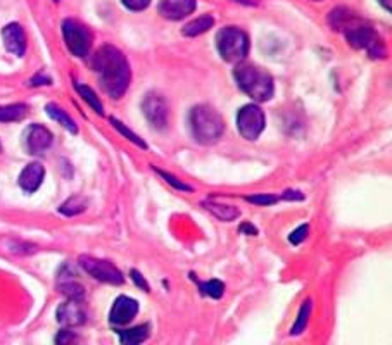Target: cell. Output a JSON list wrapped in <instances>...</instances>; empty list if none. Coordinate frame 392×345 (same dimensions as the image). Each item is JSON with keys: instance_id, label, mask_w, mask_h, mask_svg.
<instances>
[{"instance_id": "cell-1", "label": "cell", "mask_w": 392, "mask_h": 345, "mask_svg": "<svg viewBox=\"0 0 392 345\" xmlns=\"http://www.w3.org/2000/svg\"><path fill=\"white\" fill-rule=\"evenodd\" d=\"M329 23L334 30L341 31L349 42V46L358 51H366L370 58L383 59L387 58V48L381 35L375 28L363 21L361 18L348 7H337L330 12Z\"/></svg>"}, {"instance_id": "cell-2", "label": "cell", "mask_w": 392, "mask_h": 345, "mask_svg": "<svg viewBox=\"0 0 392 345\" xmlns=\"http://www.w3.org/2000/svg\"><path fill=\"white\" fill-rule=\"evenodd\" d=\"M93 71L99 76L100 88L114 100L121 99L132 81V69L125 54L113 46H104L92 60Z\"/></svg>"}, {"instance_id": "cell-3", "label": "cell", "mask_w": 392, "mask_h": 345, "mask_svg": "<svg viewBox=\"0 0 392 345\" xmlns=\"http://www.w3.org/2000/svg\"><path fill=\"white\" fill-rule=\"evenodd\" d=\"M190 132L201 145H213L225 133V121L215 107L199 104L190 109Z\"/></svg>"}, {"instance_id": "cell-4", "label": "cell", "mask_w": 392, "mask_h": 345, "mask_svg": "<svg viewBox=\"0 0 392 345\" xmlns=\"http://www.w3.org/2000/svg\"><path fill=\"white\" fill-rule=\"evenodd\" d=\"M234 78L240 90L246 92L251 99L258 100V102H267L275 93V83H273L272 76L254 64H239L234 69Z\"/></svg>"}, {"instance_id": "cell-5", "label": "cell", "mask_w": 392, "mask_h": 345, "mask_svg": "<svg viewBox=\"0 0 392 345\" xmlns=\"http://www.w3.org/2000/svg\"><path fill=\"white\" fill-rule=\"evenodd\" d=\"M220 55L232 64H240L249 54V36L237 26H225L216 35Z\"/></svg>"}, {"instance_id": "cell-6", "label": "cell", "mask_w": 392, "mask_h": 345, "mask_svg": "<svg viewBox=\"0 0 392 345\" xmlns=\"http://www.w3.org/2000/svg\"><path fill=\"white\" fill-rule=\"evenodd\" d=\"M64 42L75 58H85L88 55L90 47H92V33L85 24L76 19H64L63 23Z\"/></svg>"}, {"instance_id": "cell-7", "label": "cell", "mask_w": 392, "mask_h": 345, "mask_svg": "<svg viewBox=\"0 0 392 345\" xmlns=\"http://www.w3.org/2000/svg\"><path fill=\"white\" fill-rule=\"evenodd\" d=\"M267 127V116L256 104H247L237 115V128L246 140H258Z\"/></svg>"}, {"instance_id": "cell-8", "label": "cell", "mask_w": 392, "mask_h": 345, "mask_svg": "<svg viewBox=\"0 0 392 345\" xmlns=\"http://www.w3.org/2000/svg\"><path fill=\"white\" fill-rule=\"evenodd\" d=\"M78 262L92 278L99 280V282L109 283V285H121L125 282L123 273L113 262L104 261V259L92 258V255H80Z\"/></svg>"}, {"instance_id": "cell-9", "label": "cell", "mask_w": 392, "mask_h": 345, "mask_svg": "<svg viewBox=\"0 0 392 345\" xmlns=\"http://www.w3.org/2000/svg\"><path fill=\"white\" fill-rule=\"evenodd\" d=\"M142 111H144L145 120L149 121L156 129L166 128L170 117L168 100L158 92L147 93L144 102H142Z\"/></svg>"}, {"instance_id": "cell-10", "label": "cell", "mask_w": 392, "mask_h": 345, "mask_svg": "<svg viewBox=\"0 0 392 345\" xmlns=\"http://www.w3.org/2000/svg\"><path fill=\"white\" fill-rule=\"evenodd\" d=\"M138 312V302L132 297H126V295H121L114 300L111 312H109V322L116 327H121V324H128L132 319L137 316Z\"/></svg>"}, {"instance_id": "cell-11", "label": "cell", "mask_w": 392, "mask_h": 345, "mask_svg": "<svg viewBox=\"0 0 392 345\" xmlns=\"http://www.w3.org/2000/svg\"><path fill=\"white\" fill-rule=\"evenodd\" d=\"M56 316L57 322L66 328L80 327V324H83L85 319H87V314H85V309L83 306H81L80 300L71 299H68L66 302L61 304V306L57 307Z\"/></svg>"}, {"instance_id": "cell-12", "label": "cell", "mask_w": 392, "mask_h": 345, "mask_svg": "<svg viewBox=\"0 0 392 345\" xmlns=\"http://www.w3.org/2000/svg\"><path fill=\"white\" fill-rule=\"evenodd\" d=\"M195 0H159V14L170 21H180L195 11Z\"/></svg>"}, {"instance_id": "cell-13", "label": "cell", "mask_w": 392, "mask_h": 345, "mask_svg": "<svg viewBox=\"0 0 392 345\" xmlns=\"http://www.w3.org/2000/svg\"><path fill=\"white\" fill-rule=\"evenodd\" d=\"M52 140H54L52 133L42 124H31L26 129V149L33 156L43 154L52 145Z\"/></svg>"}, {"instance_id": "cell-14", "label": "cell", "mask_w": 392, "mask_h": 345, "mask_svg": "<svg viewBox=\"0 0 392 345\" xmlns=\"http://www.w3.org/2000/svg\"><path fill=\"white\" fill-rule=\"evenodd\" d=\"M2 40H4V46H6V48L11 52V54L18 55V58H23L24 52H26V35H24L21 24L18 23L7 24V26L2 30Z\"/></svg>"}, {"instance_id": "cell-15", "label": "cell", "mask_w": 392, "mask_h": 345, "mask_svg": "<svg viewBox=\"0 0 392 345\" xmlns=\"http://www.w3.org/2000/svg\"><path fill=\"white\" fill-rule=\"evenodd\" d=\"M45 168L40 162H31L19 174V186L28 193H33L43 184Z\"/></svg>"}, {"instance_id": "cell-16", "label": "cell", "mask_w": 392, "mask_h": 345, "mask_svg": "<svg viewBox=\"0 0 392 345\" xmlns=\"http://www.w3.org/2000/svg\"><path fill=\"white\" fill-rule=\"evenodd\" d=\"M73 276H75V275H64V271H61L59 280H57V288H59L61 294L66 295L68 299L80 300V302H83L85 288H83V285H81V283L76 282Z\"/></svg>"}, {"instance_id": "cell-17", "label": "cell", "mask_w": 392, "mask_h": 345, "mask_svg": "<svg viewBox=\"0 0 392 345\" xmlns=\"http://www.w3.org/2000/svg\"><path fill=\"white\" fill-rule=\"evenodd\" d=\"M204 209L210 211L211 214L216 219H220V221L223 223H230V221H235L237 218L240 216V211L237 209L235 206H227V204H220V202H215L211 201V198H207V201L202 202Z\"/></svg>"}, {"instance_id": "cell-18", "label": "cell", "mask_w": 392, "mask_h": 345, "mask_svg": "<svg viewBox=\"0 0 392 345\" xmlns=\"http://www.w3.org/2000/svg\"><path fill=\"white\" fill-rule=\"evenodd\" d=\"M149 334H150L149 324H140V327L130 328V330L118 331L121 344H125V345H138V344L145 342Z\"/></svg>"}, {"instance_id": "cell-19", "label": "cell", "mask_w": 392, "mask_h": 345, "mask_svg": "<svg viewBox=\"0 0 392 345\" xmlns=\"http://www.w3.org/2000/svg\"><path fill=\"white\" fill-rule=\"evenodd\" d=\"M45 111H47V115L51 116L54 121H57V123H59L61 127L66 128L68 132L78 133V127H76V123H75V121H73V117L69 116L63 107H59V105H57V104H52L51 102V104H47Z\"/></svg>"}, {"instance_id": "cell-20", "label": "cell", "mask_w": 392, "mask_h": 345, "mask_svg": "<svg viewBox=\"0 0 392 345\" xmlns=\"http://www.w3.org/2000/svg\"><path fill=\"white\" fill-rule=\"evenodd\" d=\"M213 24H215L213 16H201V18L187 23L185 26H183L182 33L185 36H199L206 33V31H210L211 28H213Z\"/></svg>"}, {"instance_id": "cell-21", "label": "cell", "mask_w": 392, "mask_h": 345, "mask_svg": "<svg viewBox=\"0 0 392 345\" xmlns=\"http://www.w3.org/2000/svg\"><path fill=\"white\" fill-rule=\"evenodd\" d=\"M28 115L26 104L0 105V123H12V121L23 120Z\"/></svg>"}, {"instance_id": "cell-22", "label": "cell", "mask_w": 392, "mask_h": 345, "mask_svg": "<svg viewBox=\"0 0 392 345\" xmlns=\"http://www.w3.org/2000/svg\"><path fill=\"white\" fill-rule=\"evenodd\" d=\"M75 88H76V92L80 93L81 99H83L85 102H87L90 107L97 112V115H100V116L104 115V105H102L99 97L96 95V92H93L92 88L87 87V85H81V83H75Z\"/></svg>"}, {"instance_id": "cell-23", "label": "cell", "mask_w": 392, "mask_h": 345, "mask_svg": "<svg viewBox=\"0 0 392 345\" xmlns=\"http://www.w3.org/2000/svg\"><path fill=\"white\" fill-rule=\"evenodd\" d=\"M85 209H87V198L81 196H73L64 204H61L59 213L64 214V216H76V214L83 213Z\"/></svg>"}, {"instance_id": "cell-24", "label": "cell", "mask_w": 392, "mask_h": 345, "mask_svg": "<svg viewBox=\"0 0 392 345\" xmlns=\"http://www.w3.org/2000/svg\"><path fill=\"white\" fill-rule=\"evenodd\" d=\"M311 307H313L311 299L304 300V304L299 309V316H297L296 323H294L291 330L292 335H301L306 330V327H308V322H309V316H311Z\"/></svg>"}, {"instance_id": "cell-25", "label": "cell", "mask_w": 392, "mask_h": 345, "mask_svg": "<svg viewBox=\"0 0 392 345\" xmlns=\"http://www.w3.org/2000/svg\"><path fill=\"white\" fill-rule=\"evenodd\" d=\"M109 121H111V124H113V127H114V128H116V129H118V132H120V133H121V135H123V137H126V138H128V140H130V142H132V144H135V145H138V147H140V149H147V144H145V142H144V140H142V138H140V137H138V135H137V133H133V132H132V129H130V128H126V124H123V123H121V121H118V120H116V117H111V120H109Z\"/></svg>"}, {"instance_id": "cell-26", "label": "cell", "mask_w": 392, "mask_h": 345, "mask_svg": "<svg viewBox=\"0 0 392 345\" xmlns=\"http://www.w3.org/2000/svg\"><path fill=\"white\" fill-rule=\"evenodd\" d=\"M201 292L204 295H210L213 299H220L223 297L225 294V283L220 282V280H210V282L201 283Z\"/></svg>"}, {"instance_id": "cell-27", "label": "cell", "mask_w": 392, "mask_h": 345, "mask_svg": "<svg viewBox=\"0 0 392 345\" xmlns=\"http://www.w3.org/2000/svg\"><path fill=\"white\" fill-rule=\"evenodd\" d=\"M154 171H156L159 176L163 178V180L165 181H168V184L173 186V189H177V190H182V192H192V186L190 185H185L183 184V181H180L177 176H173V174H170V173H166V171H163V169H154Z\"/></svg>"}, {"instance_id": "cell-28", "label": "cell", "mask_w": 392, "mask_h": 345, "mask_svg": "<svg viewBox=\"0 0 392 345\" xmlns=\"http://www.w3.org/2000/svg\"><path fill=\"white\" fill-rule=\"evenodd\" d=\"M246 201L256 206H272L275 204V202H279V197L269 196V193H256V196L246 197Z\"/></svg>"}, {"instance_id": "cell-29", "label": "cell", "mask_w": 392, "mask_h": 345, "mask_svg": "<svg viewBox=\"0 0 392 345\" xmlns=\"http://www.w3.org/2000/svg\"><path fill=\"white\" fill-rule=\"evenodd\" d=\"M309 233V226L308 225H303L299 226L297 230H294L291 235H289V242L292 243V245H299L301 242L306 240V237H308Z\"/></svg>"}, {"instance_id": "cell-30", "label": "cell", "mask_w": 392, "mask_h": 345, "mask_svg": "<svg viewBox=\"0 0 392 345\" xmlns=\"http://www.w3.org/2000/svg\"><path fill=\"white\" fill-rule=\"evenodd\" d=\"M125 7H128L130 11H144L149 7L150 0H121Z\"/></svg>"}, {"instance_id": "cell-31", "label": "cell", "mask_w": 392, "mask_h": 345, "mask_svg": "<svg viewBox=\"0 0 392 345\" xmlns=\"http://www.w3.org/2000/svg\"><path fill=\"white\" fill-rule=\"evenodd\" d=\"M130 275H132V280H133L135 285L140 287L144 292H149V285H147L145 278H144V276H142L140 273H138L137 270H132V273H130Z\"/></svg>"}, {"instance_id": "cell-32", "label": "cell", "mask_w": 392, "mask_h": 345, "mask_svg": "<svg viewBox=\"0 0 392 345\" xmlns=\"http://www.w3.org/2000/svg\"><path fill=\"white\" fill-rule=\"evenodd\" d=\"M280 198H284V201H303L304 196L301 192H296V190H287Z\"/></svg>"}, {"instance_id": "cell-33", "label": "cell", "mask_w": 392, "mask_h": 345, "mask_svg": "<svg viewBox=\"0 0 392 345\" xmlns=\"http://www.w3.org/2000/svg\"><path fill=\"white\" fill-rule=\"evenodd\" d=\"M51 83H52V80L45 75H36L35 78L30 80L31 87H38V85H51Z\"/></svg>"}, {"instance_id": "cell-34", "label": "cell", "mask_w": 392, "mask_h": 345, "mask_svg": "<svg viewBox=\"0 0 392 345\" xmlns=\"http://www.w3.org/2000/svg\"><path fill=\"white\" fill-rule=\"evenodd\" d=\"M75 340V335L71 334L69 330H63L59 335H57V344H68Z\"/></svg>"}, {"instance_id": "cell-35", "label": "cell", "mask_w": 392, "mask_h": 345, "mask_svg": "<svg viewBox=\"0 0 392 345\" xmlns=\"http://www.w3.org/2000/svg\"><path fill=\"white\" fill-rule=\"evenodd\" d=\"M239 231L240 233H247V235H258V228L252 226L251 223H244V225L239 228Z\"/></svg>"}, {"instance_id": "cell-36", "label": "cell", "mask_w": 392, "mask_h": 345, "mask_svg": "<svg viewBox=\"0 0 392 345\" xmlns=\"http://www.w3.org/2000/svg\"><path fill=\"white\" fill-rule=\"evenodd\" d=\"M378 4H381L383 9H387L389 12L392 11V0H378Z\"/></svg>"}, {"instance_id": "cell-37", "label": "cell", "mask_w": 392, "mask_h": 345, "mask_svg": "<svg viewBox=\"0 0 392 345\" xmlns=\"http://www.w3.org/2000/svg\"><path fill=\"white\" fill-rule=\"evenodd\" d=\"M235 2L246 4V6H256V2H254V0H235Z\"/></svg>"}, {"instance_id": "cell-38", "label": "cell", "mask_w": 392, "mask_h": 345, "mask_svg": "<svg viewBox=\"0 0 392 345\" xmlns=\"http://www.w3.org/2000/svg\"><path fill=\"white\" fill-rule=\"evenodd\" d=\"M314 2H321V0H314Z\"/></svg>"}]
</instances>
